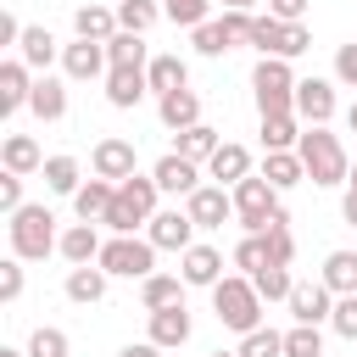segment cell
Masks as SVG:
<instances>
[{
  "instance_id": "obj_45",
  "label": "cell",
  "mask_w": 357,
  "mask_h": 357,
  "mask_svg": "<svg viewBox=\"0 0 357 357\" xmlns=\"http://www.w3.org/2000/svg\"><path fill=\"white\" fill-rule=\"evenodd\" d=\"M329 324H335V335H340V340H357V296H340V301H335V312H329Z\"/></svg>"
},
{
  "instance_id": "obj_51",
  "label": "cell",
  "mask_w": 357,
  "mask_h": 357,
  "mask_svg": "<svg viewBox=\"0 0 357 357\" xmlns=\"http://www.w3.org/2000/svg\"><path fill=\"white\" fill-rule=\"evenodd\" d=\"M307 45H312V33H307L301 22H290V28H284V50H279V61H290V56H301Z\"/></svg>"
},
{
  "instance_id": "obj_46",
  "label": "cell",
  "mask_w": 357,
  "mask_h": 357,
  "mask_svg": "<svg viewBox=\"0 0 357 357\" xmlns=\"http://www.w3.org/2000/svg\"><path fill=\"white\" fill-rule=\"evenodd\" d=\"M218 22H223V33H229V50H234V45H251V22H257L251 11H223Z\"/></svg>"
},
{
  "instance_id": "obj_37",
  "label": "cell",
  "mask_w": 357,
  "mask_h": 357,
  "mask_svg": "<svg viewBox=\"0 0 357 357\" xmlns=\"http://www.w3.org/2000/svg\"><path fill=\"white\" fill-rule=\"evenodd\" d=\"M251 284H257V296L262 301H290V290H296V279H290V268H262V273H251Z\"/></svg>"
},
{
  "instance_id": "obj_4",
  "label": "cell",
  "mask_w": 357,
  "mask_h": 357,
  "mask_svg": "<svg viewBox=\"0 0 357 357\" xmlns=\"http://www.w3.org/2000/svg\"><path fill=\"white\" fill-rule=\"evenodd\" d=\"M6 229H11V257H22V262H45L50 251H61L50 206H22V212H11Z\"/></svg>"
},
{
  "instance_id": "obj_28",
  "label": "cell",
  "mask_w": 357,
  "mask_h": 357,
  "mask_svg": "<svg viewBox=\"0 0 357 357\" xmlns=\"http://www.w3.org/2000/svg\"><path fill=\"white\" fill-rule=\"evenodd\" d=\"M318 279H324L335 296H357V251H329Z\"/></svg>"
},
{
  "instance_id": "obj_24",
  "label": "cell",
  "mask_w": 357,
  "mask_h": 357,
  "mask_svg": "<svg viewBox=\"0 0 357 357\" xmlns=\"http://www.w3.org/2000/svg\"><path fill=\"white\" fill-rule=\"evenodd\" d=\"M0 162H6V173H17V178H28V173L45 167V156H39V145H33L28 134H11V139L0 145Z\"/></svg>"
},
{
  "instance_id": "obj_43",
  "label": "cell",
  "mask_w": 357,
  "mask_h": 357,
  "mask_svg": "<svg viewBox=\"0 0 357 357\" xmlns=\"http://www.w3.org/2000/svg\"><path fill=\"white\" fill-rule=\"evenodd\" d=\"M206 6H212V0H162V17H167V22H178V28H190V33H195V28H201V22H206Z\"/></svg>"
},
{
  "instance_id": "obj_35",
  "label": "cell",
  "mask_w": 357,
  "mask_h": 357,
  "mask_svg": "<svg viewBox=\"0 0 357 357\" xmlns=\"http://www.w3.org/2000/svg\"><path fill=\"white\" fill-rule=\"evenodd\" d=\"M156 17H162V6H151V0H117V28L123 33H151Z\"/></svg>"
},
{
  "instance_id": "obj_50",
  "label": "cell",
  "mask_w": 357,
  "mask_h": 357,
  "mask_svg": "<svg viewBox=\"0 0 357 357\" xmlns=\"http://www.w3.org/2000/svg\"><path fill=\"white\" fill-rule=\"evenodd\" d=\"M335 78L357 89V45H340V50H335Z\"/></svg>"
},
{
  "instance_id": "obj_17",
  "label": "cell",
  "mask_w": 357,
  "mask_h": 357,
  "mask_svg": "<svg viewBox=\"0 0 357 357\" xmlns=\"http://www.w3.org/2000/svg\"><path fill=\"white\" fill-rule=\"evenodd\" d=\"M178 279H184V284H206V290H212V284L223 279V251H218V245H190V251H184Z\"/></svg>"
},
{
  "instance_id": "obj_32",
  "label": "cell",
  "mask_w": 357,
  "mask_h": 357,
  "mask_svg": "<svg viewBox=\"0 0 357 357\" xmlns=\"http://www.w3.org/2000/svg\"><path fill=\"white\" fill-rule=\"evenodd\" d=\"M17 50H22L17 61H28V67H50V61H56V39H50V28H39V22H33V28H22Z\"/></svg>"
},
{
  "instance_id": "obj_56",
  "label": "cell",
  "mask_w": 357,
  "mask_h": 357,
  "mask_svg": "<svg viewBox=\"0 0 357 357\" xmlns=\"http://www.w3.org/2000/svg\"><path fill=\"white\" fill-rule=\"evenodd\" d=\"M257 0H223V11H251Z\"/></svg>"
},
{
  "instance_id": "obj_44",
  "label": "cell",
  "mask_w": 357,
  "mask_h": 357,
  "mask_svg": "<svg viewBox=\"0 0 357 357\" xmlns=\"http://www.w3.org/2000/svg\"><path fill=\"white\" fill-rule=\"evenodd\" d=\"M67 351H73V340L61 329H50V324H39L33 340H28V357H67Z\"/></svg>"
},
{
  "instance_id": "obj_23",
  "label": "cell",
  "mask_w": 357,
  "mask_h": 357,
  "mask_svg": "<svg viewBox=\"0 0 357 357\" xmlns=\"http://www.w3.org/2000/svg\"><path fill=\"white\" fill-rule=\"evenodd\" d=\"M28 112H33L39 123H61V117H67V89H61L56 78H33V95H28Z\"/></svg>"
},
{
  "instance_id": "obj_13",
  "label": "cell",
  "mask_w": 357,
  "mask_h": 357,
  "mask_svg": "<svg viewBox=\"0 0 357 357\" xmlns=\"http://www.w3.org/2000/svg\"><path fill=\"white\" fill-rule=\"evenodd\" d=\"M151 178H156V190H162V195H184V201L201 190V167H195V162H184L178 151H167V156L151 167Z\"/></svg>"
},
{
  "instance_id": "obj_18",
  "label": "cell",
  "mask_w": 357,
  "mask_h": 357,
  "mask_svg": "<svg viewBox=\"0 0 357 357\" xmlns=\"http://www.w3.org/2000/svg\"><path fill=\"white\" fill-rule=\"evenodd\" d=\"M156 112H162V123H167L173 134H184V128L201 123V95H195V89H173V95L156 100Z\"/></svg>"
},
{
  "instance_id": "obj_6",
  "label": "cell",
  "mask_w": 357,
  "mask_h": 357,
  "mask_svg": "<svg viewBox=\"0 0 357 357\" xmlns=\"http://www.w3.org/2000/svg\"><path fill=\"white\" fill-rule=\"evenodd\" d=\"M279 212H284V206H279V190H273L262 173L234 184V218H240L245 234H268V223H273Z\"/></svg>"
},
{
  "instance_id": "obj_39",
  "label": "cell",
  "mask_w": 357,
  "mask_h": 357,
  "mask_svg": "<svg viewBox=\"0 0 357 357\" xmlns=\"http://www.w3.org/2000/svg\"><path fill=\"white\" fill-rule=\"evenodd\" d=\"M262 240H268V257H273L279 268H290V257H296V234H290V218H284V212L268 223V234H262Z\"/></svg>"
},
{
  "instance_id": "obj_9",
  "label": "cell",
  "mask_w": 357,
  "mask_h": 357,
  "mask_svg": "<svg viewBox=\"0 0 357 357\" xmlns=\"http://www.w3.org/2000/svg\"><path fill=\"white\" fill-rule=\"evenodd\" d=\"M145 240H151L156 251H178V257H184V251L195 245V218L178 212V206H173V212H156V218L145 223Z\"/></svg>"
},
{
  "instance_id": "obj_12",
  "label": "cell",
  "mask_w": 357,
  "mask_h": 357,
  "mask_svg": "<svg viewBox=\"0 0 357 357\" xmlns=\"http://www.w3.org/2000/svg\"><path fill=\"white\" fill-rule=\"evenodd\" d=\"M184 212L195 218V229H223V223L234 218V195H229L223 184H201V190L184 201Z\"/></svg>"
},
{
  "instance_id": "obj_53",
  "label": "cell",
  "mask_w": 357,
  "mask_h": 357,
  "mask_svg": "<svg viewBox=\"0 0 357 357\" xmlns=\"http://www.w3.org/2000/svg\"><path fill=\"white\" fill-rule=\"evenodd\" d=\"M22 39V22L17 17H0V45H17Z\"/></svg>"
},
{
  "instance_id": "obj_27",
  "label": "cell",
  "mask_w": 357,
  "mask_h": 357,
  "mask_svg": "<svg viewBox=\"0 0 357 357\" xmlns=\"http://www.w3.org/2000/svg\"><path fill=\"white\" fill-rule=\"evenodd\" d=\"M61 257H67L73 268H89V262H100V240H95V223H73V229L61 234Z\"/></svg>"
},
{
  "instance_id": "obj_30",
  "label": "cell",
  "mask_w": 357,
  "mask_h": 357,
  "mask_svg": "<svg viewBox=\"0 0 357 357\" xmlns=\"http://www.w3.org/2000/svg\"><path fill=\"white\" fill-rule=\"evenodd\" d=\"M45 184H50L56 195H78V190H84L78 156H45Z\"/></svg>"
},
{
  "instance_id": "obj_48",
  "label": "cell",
  "mask_w": 357,
  "mask_h": 357,
  "mask_svg": "<svg viewBox=\"0 0 357 357\" xmlns=\"http://www.w3.org/2000/svg\"><path fill=\"white\" fill-rule=\"evenodd\" d=\"M22 296V257L0 262V301H17Z\"/></svg>"
},
{
  "instance_id": "obj_52",
  "label": "cell",
  "mask_w": 357,
  "mask_h": 357,
  "mask_svg": "<svg viewBox=\"0 0 357 357\" xmlns=\"http://www.w3.org/2000/svg\"><path fill=\"white\" fill-rule=\"evenodd\" d=\"M307 6H312V0H268V17H279V22H301Z\"/></svg>"
},
{
  "instance_id": "obj_16",
  "label": "cell",
  "mask_w": 357,
  "mask_h": 357,
  "mask_svg": "<svg viewBox=\"0 0 357 357\" xmlns=\"http://www.w3.org/2000/svg\"><path fill=\"white\" fill-rule=\"evenodd\" d=\"M190 312H184V301H173V307H156L151 312V340L162 346V351H173V346H184L190 340Z\"/></svg>"
},
{
  "instance_id": "obj_33",
  "label": "cell",
  "mask_w": 357,
  "mask_h": 357,
  "mask_svg": "<svg viewBox=\"0 0 357 357\" xmlns=\"http://www.w3.org/2000/svg\"><path fill=\"white\" fill-rule=\"evenodd\" d=\"M145 78H151V89H156V100L162 95H173V89H184V61L178 56H151V67H145Z\"/></svg>"
},
{
  "instance_id": "obj_58",
  "label": "cell",
  "mask_w": 357,
  "mask_h": 357,
  "mask_svg": "<svg viewBox=\"0 0 357 357\" xmlns=\"http://www.w3.org/2000/svg\"><path fill=\"white\" fill-rule=\"evenodd\" d=\"M0 357H28V351H11V346H6V351H0Z\"/></svg>"
},
{
  "instance_id": "obj_42",
  "label": "cell",
  "mask_w": 357,
  "mask_h": 357,
  "mask_svg": "<svg viewBox=\"0 0 357 357\" xmlns=\"http://www.w3.org/2000/svg\"><path fill=\"white\" fill-rule=\"evenodd\" d=\"M240 357H284V335L279 329H251V335H240Z\"/></svg>"
},
{
  "instance_id": "obj_19",
  "label": "cell",
  "mask_w": 357,
  "mask_h": 357,
  "mask_svg": "<svg viewBox=\"0 0 357 357\" xmlns=\"http://www.w3.org/2000/svg\"><path fill=\"white\" fill-rule=\"evenodd\" d=\"M218 145H223V134L218 128H206V123H195V128H184V134H173V151L184 156V162H212L218 156Z\"/></svg>"
},
{
  "instance_id": "obj_49",
  "label": "cell",
  "mask_w": 357,
  "mask_h": 357,
  "mask_svg": "<svg viewBox=\"0 0 357 357\" xmlns=\"http://www.w3.org/2000/svg\"><path fill=\"white\" fill-rule=\"evenodd\" d=\"M0 206H6V218L28 206V201H22V178H17V173H6V178H0Z\"/></svg>"
},
{
  "instance_id": "obj_26",
  "label": "cell",
  "mask_w": 357,
  "mask_h": 357,
  "mask_svg": "<svg viewBox=\"0 0 357 357\" xmlns=\"http://www.w3.org/2000/svg\"><path fill=\"white\" fill-rule=\"evenodd\" d=\"M112 195H117V184H106V178H84V190L73 195V212H78V223H95V218H106Z\"/></svg>"
},
{
  "instance_id": "obj_22",
  "label": "cell",
  "mask_w": 357,
  "mask_h": 357,
  "mask_svg": "<svg viewBox=\"0 0 357 357\" xmlns=\"http://www.w3.org/2000/svg\"><path fill=\"white\" fill-rule=\"evenodd\" d=\"M28 73H33L28 61H6V67H0V112L28 106V95H33V78H28Z\"/></svg>"
},
{
  "instance_id": "obj_8",
  "label": "cell",
  "mask_w": 357,
  "mask_h": 357,
  "mask_svg": "<svg viewBox=\"0 0 357 357\" xmlns=\"http://www.w3.org/2000/svg\"><path fill=\"white\" fill-rule=\"evenodd\" d=\"M89 162H95V178H106V184H123V178H134V173H139V167H134V162H139L134 139H117V134H106V139L95 145V156H89Z\"/></svg>"
},
{
  "instance_id": "obj_60",
  "label": "cell",
  "mask_w": 357,
  "mask_h": 357,
  "mask_svg": "<svg viewBox=\"0 0 357 357\" xmlns=\"http://www.w3.org/2000/svg\"><path fill=\"white\" fill-rule=\"evenodd\" d=\"M212 357H240V351H212Z\"/></svg>"
},
{
  "instance_id": "obj_3",
  "label": "cell",
  "mask_w": 357,
  "mask_h": 357,
  "mask_svg": "<svg viewBox=\"0 0 357 357\" xmlns=\"http://www.w3.org/2000/svg\"><path fill=\"white\" fill-rule=\"evenodd\" d=\"M156 195H162V190H156V178H151V173H134V178H123V184H117V195H112V206H106V218H100V223H106L112 234H134L139 223H151V218H156Z\"/></svg>"
},
{
  "instance_id": "obj_54",
  "label": "cell",
  "mask_w": 357,
  "mask_h": 357,
  "mask_svg": "<svg viewBox=\"0 0 357 357\" xmlns=\"http://www.w3.org/2000/svg\"><path fill=\"white\" fill-rule=\"evenodd\" d=\"M117 357H162V346H156V340H139V346H123Z\"/></svg>"
},
{
  "instance_id": "obj_11",
  "label": "cell",
  "mask_w": 357,
  "mask_h": 357,
  "mask_svg": "<svg viewBox=\"0 0 357 357\" xmlns=\"http://www.w3.org/2000/svg\"><path fill=\"white\" fill-rule=\"evenodd\" d=\"M296 117H301L307 128H324V123L335 117V84H329V78H301V84H296Z\"/></svg>"
},
{
  "instance_id": "obj_41",
  "label": "cell",
  "mask_w": 357,
  "mask_h": 357,
  "mask_svg": "<svg viewBox=\"0 0 357 357\" xmlns=\"http://www.w3.org/2000/svg\"><path fill=\"white\" fill-rule=\"evenodd\" d=\"M284 28H290V22H279V17H257V22H251V45H257L262 56H279V50H284Z\"/></svg>"
},
{
  "instance_id": "obj_59",
  "label": "cell",
  "mask_w": 357,
  "mask_h": 357,
  "mask_svg": "<svg viewBox=\"0 0 357 357\" xmlns=\"http://www.w3.org/2000/svg\"><path fill=\"white\" fill-rule=\"evenodd\" d=\"M346 184H351V190H357V167H351V178H346Z\"/></svg>"
},
{
  "instance_id": "obj_34",
  "label": "cell",
  "mask_w": 357,
  "mask_h": 357,
  "mask_svg": "<svg viewBox=\"0 0 357 357\" xmlns=\"http://www.w3.org/2000/svg\"><path fill=\"white\" fill-rule=\"evenodd\" d=\"M106 61H112V67H151L145 33H117V39H106Z\"/></svg>"
},
{
  "instance_id": "obj_15",
  "label": "cell",
  "mask_w": 357,
  "mask_h": 357,
  "mask_svg": "<svg viewBox=\"0 0 357 357\" xmlns=\"http://www.w3.org/2000/svg\"><path fill=\"white\" fill-rule=\"evenodd\" d=\"M145 89H151L145 67H112V73H106V100H112L117 112H134V106L145 100Z\"/></svg>"
},
{
  "instance_id": "obj_25",
  "label": "cell",
  "mask_w": 357,
  "mask_h": 357,
  "mask_svg": "<svg viewBox=\"0 0 357 357\" xmlns=\"http://www.w3.org/2000/svg\"><path fill=\"white\" fill-rule=\"evenodd\" d=\"M262 178L284 195V190H296L301 178H307V167H301V156L296 151H268V162H262Z\"/></svg>"
},
{
  "instance_id": "obj_14",
  "label": "cell",
  "mask_w": 357,
  "mask_h": 357,
  "mask_svg": "<svg viewBox=\"0 0 357 357\" xmlns=\"http://www.w3.org/2000/svg\"><path fill=\"white\" fill-rule=\"evenodd\" d=\"M335 301H340V296H335L324 279H318V284H296V290H290V318H296V324H324V318L335 312Z\"/></svg>"
},
{
  "instance_id": "obj_1",
  "label": "cell",
  "mask_w": 357,
  "mask_h": 357,
  "mask_svg": "<svg viewBox=\"0 0 357 357\" xmlns=\"http://www.w3.org/2000/svg\"><path fill=\"white\" fill-rule=\"evenodd\" d=\"M212 312H218V324L234 329V335L262 329V296H257V284H251L245 273H223V279L212 284Z\"/></svg>"
},
{
  "instance_id": "obj_36",
  "label": "cell",
  "mask_w": 357,
  "mask_h": 357,
  "mask_svg": "<svg viewBox=\"0 0 357 357\" xmlns=\"http://www.w3.org/2000/svg\"><path fill=\"white\" fill-rule=\"evenodd\" d=\"M234 268L251 279V273H262V268H273V257H268V240L262 234H245L240 245H234Z\"/></svg>"
},
{
  "instance_id": "obj_38",
  "label": "cell",
  "mask_w": 357,
  "mask_h": 357,
  "mask_svg": "<svg viewBox=\"0 0 357 357\" xmlns=\"http://www.w3.org/2000/svg\"><path fill=\"white\" fill-rule=\"evenodd\" d=\"M262 145H268V151H296V145H301L296 117H262Z\"/></svg>"
},
{
  "instance_id": "obj_21",
  "label": "cell",
  "mask_w": 357,
  "mask_h": 357,
  "mask_svg": "<svg viewBox=\"0 0 357 357\" xmlns=\"http://www.w3.org/2000/svg\"><path fill=\"white\" fill-rule=\"evenodd\" d=\"M73 28H78V39H95V45H106V39L123 33L117 28V11H106V6H78L73 11Z\"/></svg>"
},
{
  "instance_id": "obj_47",
  "label": "cell",
  "mask_w": 357,
  "mask_h": 357,
  "mask_svg": "<svg viewBox=\"0 0 357 357\" xmlns=\"http://www.w3.org/2000/svg\"><path fill=\"white\" fill-rule=\"evenodd\" d=\"M195 50H201V56H223V50H229L223 22H201V28H195Z\"/></svg>"
},
{
  "instance_id": "obj_20",
  "label": "cell",
  "mask_w": 357,
  "mask_h": 357,
  "mask_svg": "<svg viewBox=\"0 0 357 357\" xmlns=\"http://www.w3.org/2000/svg\"><path fill=\"white\" fill-rule=\"evenodd\" d=\"M206 173H212L218 184H240V178H251V151H245V145H234V139H223V145H218V156L206 162Z\"/></svg>"
},
{
  "instance_id": "obj_5",
  "label": "cell",
  "mask_w": 357,
  "mask_h": 357,
  "mask_svg": "<svg viewBox=\"0 0 357 357\" xmlns=\"http://www.w3.org/2000/svg\"><path fill=\"white\" fill-rule=\"evenodd\" d=\"M296 73H290V61H279V56H262L257 61V73H251V89H257V112L262 117H296Z\"/></svg>"
},
{
  "instance_id": "obj_31",
  "label": "cell",
  "mask_w": 357,
  "mask_h": 357,
  "mask_svg": "<svg viewBox=\"0 0 357 357\" xmlns=\"http://www.w3.org/2000/svg\"><path fill=\"white\" fill-rule=\"evenodd\" d=\"M139 296H145V312L173 307V301H184V279L178 273H151V279H139Z\"/></svg>"
},
{
  "instance_id": "obj_55",
  "label": "cell",
  "mask_w": 357,
  "mask_h": 357,
  "mask_svg": "<svg viewBox=\"0 0 357 357\" xmlns=\"http://www.w3.org/2000/svg\"><path fill=\"white\" fill-rule=\"evenodd\" d=\"M340 218H346V223L357 229V190H351V184H346V201H340Z\"/></svg>"
},
{
  "instance_id": "obj_2",
  "label": "cell",
  "mask_w": 357,
  "mask_h": 357,
  "mask_svg": "<svg viewBox=\"0 0 357 357\" xmlns=\"http://www.w3.org/2000/svg\"><path fill=\"white\" fill-rule=\"evenodd\" d=\"M296 156H301L307 178H312V184H324V190H335V184H346V178H351V156H346V145H340L329 128H301Z\"/></svg>"
},
{
  "instance_id": "obj_57",
  "label": "cell",
  "mask_w": 357,
  "mask_h": 357,
  "mask_svg": "<svg viewBox=\"0 0 357 357\" xmlns=\"http://www.w3.org/2000/svg\"><path fill=\"white\" fill-rule=\"evenodd\" d=\"M346 123H351V134H357V100H351V112H346Z\"/></svg>"
},
{
  "instance_id": "obj_10",
  "label": "cell",
  "mask_w": 357,
  "mask_h": 357,
  "mask_svg": "<svg viewBox=\"0 0 357 357\" xmlns=\"http://www.w3.org/2000/svg\"><path fill=\"white\" fill-rule=\"evenodd\" d=\"M61 73H67L73 84H89V78L112 73L106 45H95V39H73V45H61Z\"/></svg>"
},
{
  "instance_id": "obj_7",
  "label": "cell",
  "mask_w": 357,
  "mask_h": 357,
  "mask_svg": "<svg viewBox=\"0 0 357 357\" xmlns=\"http://www.w3.org/2000/svg\"><path fill=\"white\" fill-rule=\"evenodd\" d=\"M100 268L117 273V279H151L156 245H151V240H134V234H112V240L100 245Z\"/></svg>"
},
{
  "instance_id": "obj_29",
  "label": "cell",
  "mask_w": 357,
  "mask_h": 357,
  "mask_svg": "<svg viewBox=\"0 0 357 357\" xmlns=\"http://www.w3.org/2000/svg\"><path fill=\"white\" fill-rule=\"evenodd\" d=\"M106 268H73L67 273V301H78V307H95L100 296H106Z\"/></svg>"
},
{
  "instance_id": "obj_40",
  "label": "cell",
  "mask_w": 357,
  "mask_h": 357,
  "mask_svg": "<svg viewBox=\"0 0 357 357\" xmlns=\"http://www.w3.org/2000/svg\"><path fill=\"white\" fill-rule=\"evenodd\" d=\"M284 357H324V335H318V324H296V329H284Z\"/></svg>"
}]
</instances>
